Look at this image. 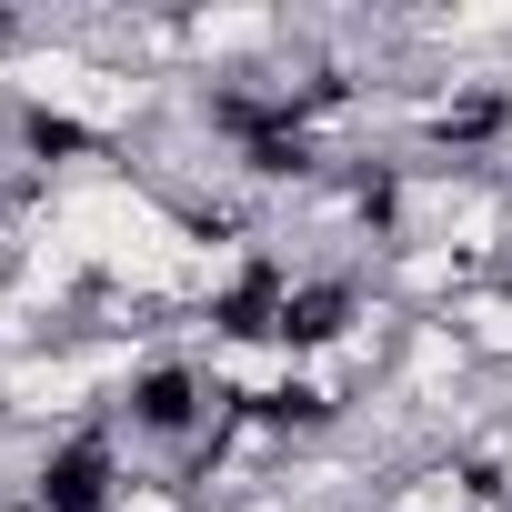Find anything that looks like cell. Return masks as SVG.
I'll list each match as a JSON object with an SVG mask.
<instances>
[{
  "label": "cell",
  "instance_id": "obj_2",
  "mask_svg": "<svg viewBox=\"0 0 512 512\" xmlns=\"http://www.w3.org/2000/svg\"><path fill=\"white\" fill-rule=\"evenodd\" d=\"M362 512H492V502H482V482H472L462 442H442V452H412V462H392V472L362 492Z\"/></svg>",
  "mask_w": 512,
  "mask_h": 512
},
{
  "label": "cell",
  "instance_id": "obj_3",
  "mask_svg": "<svg viewBox=\"0 0 512 512\" xmlns=\"http://www.w3.org/2000/svg\"><path fill=\"white\" fill-rule=\"evenodd\" d=\"M111 512H201V502H191V492H181L171 472H131V492H121Z\"/></svg>",
  "mask_w": 512,
  "mask_h": 512
},
{
  "label": "cell",
  "instance_id": "obj_1",
  "mask_svg": "<svg viewBox=\"0 0 512 512\" xmlns=\"http://www.w3.org/2000/svg\"><path fill=\"white\" fill-rule=\"evenodd\" d=\"M131 442L111 432V412L101 422H81V432H51V442H31L21 452V472H11V492L31 502V512H111L121 492H131Z\"/></svg>",
  "mask_w": 512,
  "mask_h": 512
}]
</instances>
